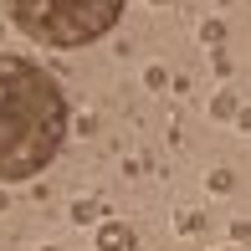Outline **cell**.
<instances>
[{"mask_svg":"<svg viewBox=\"0 0 251 251\" xmlns=\"http://www.w3.org/2000/svg\"><path fill=\"white\" fill-rule=\"evenodd\" d=\"M67 93L31 56L0 51V185L36 179L67 144Z\"/></svg>","mask_w":251,"mask_h":251,"instance_id":"obj_1","label":"cell"},{"mask_svg":"<svg viewBox=\"0 0 251 251\" xmlns=\"http://www.w3.org/2000/svg\"><path fill=\"white\" fill-rule=\"evenodd\" d=\"M10 16V26L26 31L31 41L56 51H77L102 41L113 26L123 21L128 0H0Z\"/></svg>","mask_w":251,"mask_h":251,"instance_id":"obj_2","label":"cell"},{"mask_svg":"<svg viewBox=\"0 0 251 251\" xmlns=\"http://www.w3.org/2000/svg\"><path fill=\"white\" fill-rule=\"evenodd\" d=\"M98 251H139V231L128 221H102L98 226Z\"/></svg>","mask_w":251,"mask_h":251,"instance_id":"obj_3","label":"cell"},{"mask_svg":"<svg viewBox=\"0 0 251 251\" xmlns=\"http://www.w3.org/2000/svg\"><path fill=\"white\" fill-rule=\"evenodd\" d=\"M236 108H241V102H236L231 87H226V93H215V102H210V113H215V118H236Z\"/></svg>","mask_w":251,"mask_h":251,"instance_id":"obj_4","label":"cell"},{"mask_svg":"<svg viewBox=\"0 0 251 251\" xmlns=\"http://www.w3.org/2000/svg\"><path fill=\"white\" fill-rule=\"evenodd\" d=\"M200 36L210 41V47H221V41H226V21H205V26H200Z\"/></svg>","mask_w":251,"mask_h":251,"instance_id":"obj_5","label":"cell"},{"mask_svg":"<svg viewBox=\"0 0 251 251\" xmlns=\"http://www.w3.org/2000/svg\"><path fill=\"white\" fill-rule=\"evenodd\" d=\"M102 215V205L98 200H82V205H72V221H98Z\"/></svg>","mask_w":251,"mask_h":251,"instance_id":"obj_6","label":"cell"},{"mask_svg":"<svg viewBox=\"0 0 251 251\" xmlns=\"http://www.w3.org/2000/svg\"><path fill=\"white\" fill-rule=\"evenodd\" d=\"M231 185H236L231 169H210V190H231Z\"/></svg>","mask_w":251,"mask_h":251,"instance_id":"obj_7","label":"cell"},{"mask_svg":"<svg viewBox=\"0 0 251 251\" xmlns=\"http://www.w3.org/2000/svg\"><path fill=\"white\" fill-rule=\"evenodd\" d=\"M144 82H149V87H154V93H159V87H164V82H169V72H164V67H149V72H144Z\"/></svg>","mask_w":251,"mask_h":251,"instance_id":"obj_8","label":"cell"},{"mask_svg":"<svg viewBox=\"0 0 251 251\" xmlns=\"http://www.w3.org/2000/svg\"><path fill=\"white\" fill-rule=\"evenodd\" d=\"M236 118H241V128L251 133V108H236Z\"/></svg>","mask_w":251,"mask_h":251,"instance_id":"obj_9","label":"cell"},{"mask_svg":"<svg viewBox=\"0 0 251 251\" xmlns=\"http://www.w3.org/2000/svg\"><path fill=\"white\" fill-rule=\"evenodd\" d=\"M0 210H5V185H0Z\"/></svg>","mask_w":251,"mask_h":251,"instance_id":"obj_10","label":"cell"},{"mask_svg":"<svg viewBox=\"0 0 251 251\" xmlns=\"http://www.w3.org/2000/svg\"><path fill=\"white\" fill-rule=\"evenodd\" d=\"M0 36H5V21H0Z\"/></svg>","mask_w":251,"mask_h":251,"instance_id":"obj_11","label":"cell"},{"mask_svg":"<svg viewBox=\"0 0 251 251\" xmlns=\"http://www.w3.org/2000/svg\"><path fill=\"white\" fill-rule=\"evenodd\" d=\"M154 5H169V0H154Z\"/></svg>","mask_w":251,"mask_h":251,"instance_id":"obj_12","label":"cell"},{"mask_svg":"<svg viewBox=\"0 0 251 251\" xmlns=\"http://www.w3.org/2000/svg\"><path fill=\"white\" fill-rule=\"evenodd\" d=\"M221 251H236V246H221Z\"/></svg>","mask_w":251,"mask_h":251,"instance_id":"obj_13","label":"cell"}]
</instances>
